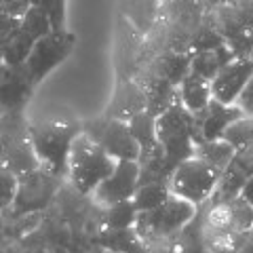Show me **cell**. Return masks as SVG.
Segmentation results:
<instances>
[{
	"label": "cell",
	"instance_id": "4",
	"mask_svg": "<svg viewBox=\"0 0 253 253\" xmlns=\"http://www.w3.org/2000/svg\"><path fill=\"white\" fill-rule=\"evenodd\" d=\"M196 213V205L186 199L171 194L167 203L152 211L139 213L135 230L144 245H161V243H179V234L184 226Z\"/></svg>",
	"mask_w": 253,
	"mask_h": 253
},
{
	"label": "cell",
	"instance_id": "5",
	"mask_svg": "<svg viewBox=\"0 0 253 253\" xmlns=\"http://www.w3.org/2000/svg\"><path fill=\"white\" fill-rule=\"evenodd\" d=\"M2 167L17 177L42 167L30 141V123L23 112H2Z\"/></svg>",
	"mask_w": 253,
	"mask_h": 253
},
{
	"label": "cell",
	"instance_id": "18",
	"mask_svg": "<svg viewBox=\"0 0 253 253\" xmlns=\"http://www.w3.org/2000/svg\"><path fill=\"white\" fill-rule=\"evenodd\" d=\"M146 110V91L135 78H121L116 81L114 95L104 110V116L129 123L133 116Z\"/></svg>",
	"mask_w": 253,
	"mask_h": 253
},
{
	"label": "cell",
	"instance_id": "8",
	"mask_svg": "<svg viewBox=\"0 0 253 253\" xmlns=\"http://www.w3.org/2000/svg\"><path fill=\"white\" fill-rule=\"evenodd\" d=\"M83 133L104 148L114 161H137L141 154L137 139L133 137L129 123L125 121H116V118L101 114L91 121H84Z\"/></svg>",
	"mask_w": 253,
	"mask_h": 253
},
{
	"label": "cell",
	"instance_id": "25",
	"mask_svg": "<svg viewBox=\"0 0 253 253\" xmlns=\"http://www.w3.org/2000/svg\"><path fill=\"white\" fill-rule=\"evenodd\" d=\"M234 154H236V150L228 144L226 139L203 141V144H196V148H194V156L201 158L203 163H207L219 177H221V173L226 171L228 165H230Z\"/></svg>",
	"mask_w": 253,
	"mask_h": 253
},
{
	"label": "cell",
	"instance_id": "41",
	"mask_svg": "<svg viewBox=\"0 0 253 253\" xmlns=\"http://www.w3.org/2000/svg\"><path fill=\"white\" fill-rule=\"evenodd\" d=\"M163 2H171V0H163Z\"/></svg>",
	"mask_w": 253,
	"mask_h": 253
},
{
	"label": "cell",
	"instance_id": "29",
	"mask_svg": "<svg viewBox=\"0 0 253 253\" xmlns=\"http://www.w3.org/2000/svg\"><path fill=\"white\" fill-rule=\"evenodd\" d=\"M171 194L173 192L169 188V181H150V184H139L135 196H133V203H135L139 213H144L161 207L163 203L169 201Z\"/></svg>",
	"mask_w": 253,
	"mask_h": 253
},
{
	"label": "cell",
	"instance_id": "20",
	"mask_svg": "<svg viewBox=\"0 0 253 253\" xmlns=\"http://www.w3.org/2000/svg\"><path fill=\"white\" fill-rule=\"evenodd\" d=\"M213 17L219 32L226 36V42L253 30V0H236L213 11Z\"/></svg>",
	"mask_w": 253,
	"mask_h": 253
},
{
	"label": "cell",
	"instance_id": "27",
	"mask_svg": "<svg viewBox=\"0 0 253 253\" xmlns=\"http://www.w3.org/2000/svg\"><path fill=\"white\" fill-rule=\"evenodd\" d=\"M205 211H207V203L199 205L194 217L184 226V230L179 234V253H209L203 241Z\"/></svg>",
	"mask_w": 253,
	"mask_h": 253
},
{
	"label": "cell",
	"instance_id": "40",
	"mask_svg": "<svg viewBox=\"0 0 253 253\" xmlns=\"http://www.w3.org/2000/svg\"><path fill=\"white\" fill-rule=\"evenodd\" d=\"M232 2H236V0H228V4H232Z\"/></svg>",
	"mask_w": 253,
	"mask_h": 253
},
{
	"label": "cell",
	"instance_id": "7",
	"mask_svg": "<svg viewBox=\"0 0 253 253\" xmlns=\"http://www.w3.org/2000/svg\"><path fill=\"white\" fill-rule=\"evenodd\" d=\"M68 184L66 177H59L55 173L46 171L44 167L36 169L30 175L19 177V190L17 199L9 209L2 213H11V215H30V213H44L46 209L53 207L57 201L61 188Z\"/></svg>",
	"mask_w": 253,
	"mask_h": 253
},
{
	"label": "cell",
	"instance_id": "3",
	"mask_svg": "<svg viewBox=\"0 0 253 253\" xmlns=\"http://www.w3.org/2000/svg\"><path fill=\"white\" fill-rule=\"evenodd\" d=\"M116 161L101 146H97L84 133L76 137L72 154H70L68 184L84 196H93L101 181L110 177L114 171Z\"/></svg>",
	"mask_w": 253,
	"mask_h": 253
},
{
	"label": "cell",
	"instance_id": "19",
	"mask_svg": "<svg viewBox=\"0 0 253 253\" xmlns=\"http://www.w3.org/2000/svg\"><path fill=\"white\" fill-rule=\"evenodd\" d=\"M135 81L144 86L146 91V110L152 116L165 114L169 108L179 104V86L169 83L167 78L154 76L150 72H139L135 76Z\"/></svg>",
	"mask_w": 253,
	"mask_h": 253
},
{
	"label": "cell",
	"instance_id": "34",
	"mask_svg": "<svg viewBox=\"0 0 253 253\" xmlns=\"http://www.w3.org/2000/svg\"><path fill=\"white\" fill-rule=\"evenodd\" d=\"M236 106L243 110V114L253 116V78L247 83V86L243 89V93L239 95V99H236Z\"/></svg>",
	"mask_w": 253,
	"mask_h": 253
},
{
	"label": "cell",
	"instance_id": "1",
	"mask_svg": "<svg viewBox=\"0 0 253 253\" xmlns=\"http://www.w3.org/2000/svg\"><path fill=\"white\" fill-rule=\"evenodd\" d=\"M253 230V205L243 196L213 205L207 201L203 241L209 253H239Z\"/></svg>",
	"mask_w": 253,
	"mask_h": 253
},
{
	"label": "cell",
	"instance_id": "30",
	"mask_svg": "<svg viewBox=\"0 0 253 253\" xmlns=\"http://www.w3.org/2000/svg\"><path fill=\"white\" fill-rule=\"evenodd\" d=\"M226 36L219 32L217 23H215V17L213 13H207L205 19L201 23V28L196 30L194 34V41H192V53H199V51H215V49H221L226 46Z\"/></svg>",
	"mask_w": 253,
	"mask_h": 253
},
{
	"label": "cell",
	"instance_id": "21",
	"mask_svg": "<svg viewBox=\"0 0 253 253\" xmlns=\"http://www.w3.org/2000/svg\"><path fill=\"white\" fill-rule=\"evenodd\" d=\"M139 72H150L154 76L167 78L173 84H181V81L192 72V53H177V51H165L150 63H146Z\"/></svg>",
	"mask_w": 253,
	"mask_h": 253
},
{
	"label": "cell",
	"instance_id": "39",
	"mask_svg": "<svg viewBox=\"0 0 253 253\" xmlns=\"http://www.w3.org/2000/svg\"><path fill=\"white\" fill-rule=\"evenodd\" d=\"M95 253H123V251H114V249H97Z\"/></svg>",
	"mask_w": 253,
	"mask_h": 253
},
{
	"label": "cell",
	"instance_id": "33",
	"mask_svg": "<svg viewBox=\"0 0 253 253\" xmlns=\"http://www.w3.org/2000/svg\"><path fill=\"white\" fill-rule=\"evenodd\" d=\"M32 6L49 15L53 30H66V0H32Z\"/></svg>",
	"mask_w": 253,
	"mask_h": 253
},
{
	"label": "cell",
	"instance_id": "28",
	"mask_svg": "<svg viewBox=\"0 0 253 253\" xmlns=\"http://www.w3.org/2000/svg\"><path fill=\"white\" fill-rule=\"evenodd\" d=\"M139 211L133 201L116 203L104 207V230H129L135 228Z\"/></svg>",
	"mask_w": 253,
	"mask_h": 253
},
{
	"label": "cell",
	"instance_id": "35",
	"mask_svg": "<svg viewBox=\"0 0 253 253\" xmlns=\"http://www.w3.org/2000/svg\"><path fill=\"white\" fill-rule=\"evenodd\" d=\"M203 6L207 9V13H213V11H217L221 9L224 4H228V0H201Z\"/></svg>",
	"mask_w": 253,
	"mask_h": 253
},
{
	"label": "cell",
	"instance_id": "38",
	"mask_svg": "<svg viewBox=\"0 0 253 253\" xmlns=\"http://www.w3.org/2000/svg\"><path fill=\"white\" fill-rule=\"evenodd\" d=\"M239 253H253V241L249 239V241H247V245H245V247H243Z\"/></svg>",
	"mask_w": 253,
	"mask_h": 253
},
{
	"label": "cell",
	"instance_id": "24",
	"mask_svg": "<svg viewBox=\"0 0 253 253\" xmlns=\"http://www.w3.org/2000/svg\"><path fill=\"white\" fill-rule=\"evenodd\" d=\"M234 59H236V55L232 53V49L228 44L221 46V49H215V51L192 53V74L213 83V78H215L221 70Z\"/></svg>",
	"mask_w": 253,
	"mask_h": 253
},
{
	"label": "cell",
	"instance_id": "10",
	"mask_svg": "<svg viewBox=\"0 0 253 253\" xmlns=\"http://www.w3.org/2000/svg\"><path fill=\"white\" fill-rule=\"evenodd\" d=\"M53 23L42 9L38 6H30V11L21 17L19 30L13 34L11 41H6L4 44H0L2 51V63L6 66H21L30 57L34 44L41 41L42 36L51 34Z\"/></svg>",
	"mask_w": 253,
	"mask_h": 253
},
{
	"label": "cell",
	"instance_id": "13",
	"mask_svg": "<svg viewBox=\"0 0 253 253\" xmlns=\"http://www.w3.org/2000/svg\"><path fill=\"white\" fill-rule=\"evenodd\" d=\"M139 173L141 169L137 161H116V167L110 173V177H106L101 186L95 190L93 201L101 207L133 201L139 188Z\"/></svg>",
	"mask_w": 253,
	"mask_h": 253
},
{
	"label": "cell",
	"instance_id": "26",
	"mask_svg": "<svg viewBox=\"0 0 253 253\" xmlns=\"http://www.w3.org/2000/svg\"><path fill=\"white\" fill-rule=\"evenodd\" d=\"M129 129L133 133V137L137 139L141 154H150V152H154V150L163 148L161 141H158V133H156V116H152L148 110H144V112H139L137 116L131 118Z\"/></svg>",
	"mask_w": 253,
	"mask_h": 253
},
{
	"label": "cell",
	"instance_id": "12",
	"mask_svg": "<svg viewBox=\"0 0 253 253\" xmlns=\"http://www.w3.org/2000/svg\"><path fill=\"white\" fill-rule=\"evenodd\" d=\"M114 63L118 81L121 78H135L146 63V36L133 23L126 21L123 15H118Z\"/></svg>",
	"mask_w": 253,
	"mask_h": 253
},
{
	"label": "cell",
	"instance_id": "14",
	"mask_svg": "<svg viewBox=\"0 0 253 253\" xmlns=\"http://www.w3.org/2000/svg\"><path fill=\"white\" fill-rule=\"evenodd\" d=\"M0 106L2 112H23L30 104L36 84L28 74L26 66H6L2 63L0 72Z\"/></svg>",
	"mask_w": 253,
	"mask_h": 253
},
{
	"label": "cell",
	"instance_id": "16",
	"mask_svg": "<svg viewBox=\"0 0 253 253\" xmlns=\"http://www.w3.org/2000/svg\"><path fill=\"white\" fill-rule=\"evenodd\" d=\"M253 78V59L251 57H236L230 61L221 72L213 78L211 91L213 99L221 101V104L234 106L243 89Z\"/></svg>",
	"mask_w": 253,
	"mask_h": 253
},
{
	"label": "cell",
	"instance_id": "9",
	"mask_svg": "<svg viewBox=\"0 0 253 253\" xmlns=\"http://www.w3.org/2000/svg\"><path fill=\"white\" fill-rule=\"evenodd\" d=\"M217 181H219L217 173L207 163H203L201 158L192 156L175 167L169 179V188L175 196L186 199L199 207V205L211 199V194L215 192Z\"/></svg>",
	"mask_w": 253,
	"mask_h": 253
},
{
	"label": "cell",
	"instance_id": "15",
	"mask_svg": "<svg viewBox=\"0 0 253 253\" xmlns=\"http://www.w3.org/2000/svg\"><path fill=\"white\" fill-rule=\"evenodd\" d=\"M192 116H194V141L196 144H203V141L221 139L228 126L236 118H241L245 114L236 104L228 106V104H221V101L213 99L203 112L192 114Z\"/></svg>",
	"mask_w": 253,
	"mask_h": 253
},
{
	"label": "cell",
	"instance_id": "37",
	"mask_svg": "<svg viewBox=\"0 0 253 253\" xmlns=\"http://www.w3.org/2000/svg\"><path fill=\"white\" fill-rule=\"evenodd\" d=\"M55 253H89V251L83 249V247H78V245H70V247L59 249V251H55Z\"/></svg>",
	"mask_w": 253,
	"mask_h": 253
},
{
	"label": "cell",
	"instance_id": "23",
	"mask_svg": "<svg viewBox=\"0 0 253 253\" xmlns=\"http://www.w3.org/2000/svg\"><path fill=\"white\" fill-rule=\"evenodd\" d=\"M213 101L211 83L205 78L190 72L179 84V104L184 106L188 112L199 114Z\"/></svg>",
	"mask_w": 253,
	"mask_h": 253
},
{
	"label": "cell",
	"instance_id": "6",
	"mask_svg": "<svg viewBox=\"0 0 253 253\" xmlns=\"http://www.w3.org/2000/svg\"><path fill=\"white\" fill-rule=\"evenodd\" d=\"M156 133L173 169L194 156V116L181 104H175L156 118Z\"/></svg>",
	"mask_w": 253,
	"mask_h": 253
},
{
	"label": "cell",
	"instance_id": "31",
	"mask_svg": "<svg viewBox=\"0 0 253 253\" xmlns=\"http://www.w3.org/2000/svg\"><path fill=\"white\" fill-rule=\"evenodd\" d=\"M234 150H247L253 146V116H241L228 126L224 137Z\"/></svg>",
	"mask_w": 253,
	"mask_h": 253
},
{
	"label": "cell",
	"instance_id": "22",
	"mask_svg": "<svg viewBox=\"0 0 253 253\" xmlns=\"http://www.w3.org/2000/svg\"><path fill=\"white\" fill-rule=\"evenodd\" d=\"M121 15L148 36L163 21V0H123Z\"/></svg>",
	"mask_w": 253,
	"mask_h": 253
},
{
	"label": "cell",
	"instance_id": "11",
	"mask_svg": "<svg viewBox=\"0 0 253 253\" xmlns=\"http://www.w3.org/2000/svg\"><path fill=\"white\" fill-rule=\"evenodd\" d=\"M74 42H76V38L72 32L53 30L51 34L42 36L41 41L34 44L30 57L23 63L28 74L32 76V81H34V84H41L59 63H63V59L72 53Z\"/></svg>",
	"mask_w": 253,
	"mask_h": 253
},
{
	"label": "cell",
	"instance_id": "32",
	"mask_svg": "<svg viewBox=\"0 0 253 253\" xmlns=\"http://www.w3.org/2000/svg\"><path fill=\"white\" fill-rule=\"evenodd\" d=\"M17 190H19V177L11 169L0 167V207H2V211L9 209L15 203Z\"/></svg>",
	"mask_w": 253,
	"mask_h": 253
},
{
	"label": "cell",
	"instance_id": "17",
	"mask_svg": "<svg viewBox=\"0 0 253 253\" xmlns=\"http://www.w3.org/2000/svg\"><path fill=\"white\" fill-rule=\"evenodd\" d=\"M251 177H253V154L249 150H236L234 158L226 167V171L221 173V177L215 186V192L211 194L209 201L213 205H219V203L236 199V196H241L245 184Z\"/></svg>",
	"mask_w": 253,
	"mask_h": 253
},
{
	"label": "cell",
	"instance_id": "36",
	"mask_svg": "<svg viewBox=\"0 0 253 253\" xmlns=\"http://www.w3.org/2000/svg\"><path fill=\"white\" fill-rule=\"evenodd\" d=\"M241 196L247 203H251L253 205V177L247 181V184H245V188H243V192H241Z\"/></svg>",
	"mask_w": 253,
	"mask_h": 253
},
{
	"label": "cell",
	"instance_id": "2",
	"mask_svg": "<svg viewBox=\"0 0 253 253\" xmlns=\"http://www.w3.org/2000/svg\"><path fill=\"white\" fill-rule=\"evenodd\" d=\"M83 133V123L63 121V118H46V121L30 123V141L36 150L41 165L59 177L68 179L70 154L74 141Z\"/></svg>",
	"mask_w": 253,
	"mask_h": 253
}]
</instances>
